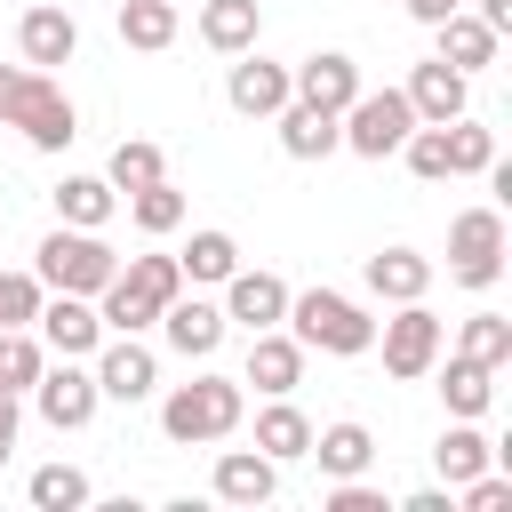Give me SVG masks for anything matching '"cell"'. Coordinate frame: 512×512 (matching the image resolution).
I'll return each instance as SVG.
<instances>
[{
	"mask_svg": "<svg viewBox=\"0 0 512 512\" xmlns=\"http://www.w3.org/2000/svg\"><path fill=\"white\" fill-rule=\"evenodd\" d=\"M168 296H184V264H176V256H128V264L104 280L96 320H104L112 336H136V328H152V320H160V304H168Z\"/></svg>",
	"mask_w": 512,
	"mask_h": 512,
	"instance_id": "cell-1",
	"label": "cell"
},
{
	"mask_svg": "<svg viewBox=\"0 0 512 512\" xmlns=\"http://www.w3.org/2000/svg\"><path fill=\"white\" fill-rule=\"evenodd\" d=\"M288 336H296L304 352H336V360H352V352L376 344V320H368L352 296H336V288H304V296H288Z\"/></svg>",
	"mask_w": 512,
	"mask_h": 512,
	"instance_id": "cell-2",
	"label": "cell"
},
{
	"mask_svg": "<svg viewBox=\"0 0 512 512\" xmlns=\"http://www.w3.org/2000/svg\"><path fill=\"white\" fill-rule=\"evenodd\" d=\"M160 432L176 448H200V440H224L240 432V376H192L160 400Z\"/></svg>",
	"mask_w": 512,
	"mask_h": 512,
	"instance_id": "cell-3",
	"label": "cell"
},
{
	"mask_svg": "<svg viewBox=\"0 0 512 512\" xmlns=\"http://www.w3.org/2000/svg\"><path fill=\"white\" fill-rule=\"evenodd\" d=\"M112 272H120V256H112L96 232H80V224H56V232L32 248V280H40V288H64V296H104Z\"/></svg>",
	"mask_w": 512,
	"mask_h": 512,
	"instance_id": "cell-4",
	"label": "cell"
},
{
	"mask_svg": "<svg viewBox=\"0 0 512 512\" xmlns=\"http://www.w3.org/2000/svg\"><path fill=\"white\" fill-rule=\"evenodd\" d=\"M336 128H344V152L384 160V152H400V136L416 128V112H408V96H400V88H360V96L336 112Z\"/></svg>",
	"mask_w": 512,
	"mask_h": 512,
	"instance_id": "cell-5",
	"label": "cell"
},
{
	"mask_svg": "<svg viewBox=\"0 0 512 512\" xmlns=\"http://www.w3.org/2000/svg\"><path fill=\"white\" fill-rule=\"evenodd\" d=\"M0 128H24L32 152H64V144L80 136V112H72V96H64L48 72H24V88H16V104H8Z\"/></svg>",
	"mask_w": 512,
	"mask_h": 512,
	"instance_id": "cell-6",
	"label": "cell"
},
{
	"mask_svg": "<svg viewBox=\"0 0 512 512\" xmlns=\"http://www.w3.org/2000/svg\"><path fill=\"white\" fill-rule=\"evenodd\" d=\"M448 280L456 288H496L504 280V216L496 208H464L448 224Z\"/></svg>",
	"mask_w": 512,
	"mask_h": 512,
	"instance_id": "cell-7",
	"label": "cell"
},
{
	"mask_svg": "<svg viewBox=\"0 0 512 512\" xmlns=\"http://www.w3.org/2000/svg\"><path fill=\"white\" fill-rule=\"evenodd\" d=\"M440 344H448V328H440V312L424 304V296H408L392 320H384V376H400V384H416V376H432V360H440Z\"/></svg>",
	"mask_w": 512,
	"mask_h": 512,
	"instance_id": "cell-8",
	"label": "cell"
},
{
	"mask_svg": "<svg viewBox=\"0 0 512 512\" xmlns=\"http://www.w3.org/2000/svg\"><path fill=\"white\" fill-rule=\"evenodd\" d=\"M32 328H40V344H48L56 360H88V352L104 344L96 304H88V296H64V288H56V296H40V320H32Z\"/></svg>",
	"mask_w": 512,
	"mask_h": 512,
	"instance_id": "cell-9",
	"label": "cell"
},
{
	"mask_svg": "<svg viewBox=\"0 0 512 512\" xmlns=\"http://www.w3.org/2000/svg\"><path fill=\"white\" fill-rule=\"evenodd\" d=\"M32 400H40V416L56 424V432H80L88 416H96V368H80V360H56V368H40V384H32Z\"/></svg>",
	"mask_w": 512,
	"mask_h": 512,
	"instance_id": "cell-10",
	"label": "cell"
},
{
	"mask_svg": "<svg viewBox=\"0 0 512 512\" xmlns=\"http://www.w3.org/2000/svg\"><path fill=\"white\" fill-rule=\"evenodd\" d=\"M224 96H232V112H248V120H272V112H280V104L296 96V80H288V64H272V56L240 48V64H232Z\"/></svg>",
	"mask_w": 512,
	"mask_h": 512,
	"instance_id": "cell-11",
	"label": "cell"
},
{
	"mask_svg": "<svg viewBox=\"0 0 512 512\" xmlns=\"http://www.w3.org/2000/svg\"><path fill=\"white\" fill-rule=\"evenodd\" d=\"M152 384H160V368H152V352L136 344V336H112V344H96V392L104 400H152Z\"/></svg>",
	"mask_w": 512,
	"mask_h": 512,
	"instance_id": "cell-12",
	"label": "cell"
},
{
	"mask_svg": "<svg viewBox=\"0 0 512 512\" xmlns=\"http://www.w3.org/2000/svg\"><path fill=\"white\" fill-rule=\"evenodd\" d=\"M224 320H240L248 336L256 328H280L288 320V280L280 272H232L224 280Z\"/></svg>",
	"mask_w": 512,
	"mask_h": 512,
	"instance_id": "cell-13",
	"label": "cell"
},
{
	"mask_svg": "<svg viewBox=\"0 0 512 512\" xmlns=\"http://www.w3.org/2000/svg\"><path fill=\"white\" fill-rule=\"evenodd\" d=\"M288 80H296V96H304V104H320V112H344V104L360 96V64H352L344 48H320V56H304Z\"/></svg>",
	"mask_w": 512,
	"mask_h": 512,
	"instance_id": "cell-14",
	"label": "cell"
},
{
	"mask_svg": "<svg viewBox=\"0 0 512 512\" xmlns=\"http://www.w3.org/2000/svg\"><path fill=\"white\" fill-rule=\"evenodd\" d=\"M272 120H280V152H288V160H328V152H344L336 112H320V104H304V96H288Z\"/></svg>",
	"mask_w": 512,
	"mask_h": 512,
	"instance_id": "cell-15",
	"label": "cell"
},
{
	"mask_svg": "<svg viewBox=\"0 0 512 512\" xmlns=\"http://www.w3.org/2000/svg\"><path fill=\"white\" fill-rule=\"evenodd\" d=\"M160 328H168V344L184 352V360H208L216 344H224V304H200V296H168L160 304Z\"/></svg>",
	"mask_w": 512,
	"mask_h": 512,
	"instance_id": "cell-16",
	"label": "cell"
},
{
	"mask_svg": "<svg viewBox=\"0 0 512 512\" xmlns=\"http://www.w3.org/2000/svg\"><path fill=\"white\" fill-rule=\"evenodd\" d=\"M240 384H256L264 400L296 392V384H304V344L280 336V328H256V344H248V376H240Z\"/></svg>",
	"mask_w": 512,
	"mask_h": 512,
	"instance_id": "cell-17",
	"label": "cell"
},
{
	"mask_svg": "<svg viewBox=\"0 0 512 512\" xmlns=\"http://www.w3.org/2000/svg\"><path fill=\"white\" fill-rule=\"evenodd\" d=\"M216 496L256 512V504H272V496H280V464H272L264 448H224V456H216Z\"/></svg>",
	"mask_w": 512,
	"mask_h": 512,
	"instance_id": "cell-18",
	"label": "cell"
},
{
	"mask_svg": "<svg viewBox=\"0 0 512 512\" xmlns=\"http://www.w3.org/2000/svg\"><path fill=\"white\" fill-rule=\"evenodd\" d=\"M16 48H24V64H32V72H48V64H72V56H80V24H72L64 8H24V24H16Z\"/></svg>",
	"mask_w": 512,
	"mask_h": 512,
	"instance_id": "cell-19",
	"label": "cell"
},
{
	"mask_svg": "<svg viewBox=\"0 0 512 512\" xmlns=\"http://www.w3.org/2000/svg\"><path fill=\"white\" fill-rule=\"evenodd\" d=\"M400 96H408V112H416V120H432V128H440V120H456V112H464V72H456V64H440V56H424V64L408 72V88H400Z\"/></svg>",
	"mask_w": 512,
	"mask_h": 512,
	"instance_id": "cell-20",
	"label": "cell"
},
{
	"mask_svg": "<svg viewBox=\"0 0 512 512\" xmlns=\"http://www.w3.org/2000/svg\"><path fill=\"white\" fill-rule=\"evenodd\" d=\"M432 32H440V64H456L464 80H472L480 64H496V40H504V32H488L480 16H464V8H456V16H440Z\"/></svg>",
	"mask_w": 512,
	"mask_h": 512,
	"instance_id": "cell-21",
	"label": "cell"
},
{
	"mask_svg": "<svg viewBox=\"0 0 512 512\" xmlns=\"http://www.w3.org/2000/svg\"><path fill=\"white\" fill-rule=\"evenodd\" d=\"M368 288H376L384 304H408V296L432 288V256H416V248H376V256H368Z\"/></svg>",
	"mask_w": 512,
	"mask_h": 512,
	"instance_id": "cell-22",
	"label": "cell"
},
{
	"mask_svg": "<svg viewBox=\"0 0 512 512\" xmlns=\"http://www.w3.org/2000/svg\"><path fill=\"white\" fill-rule=\"evenodd\" d=\"M112 208H120V192H112L104 176H64V184H56V224L104 232V224H112Z\"/></svg>",
	"mask_w": 512,
	"mask_h": 512,
	"instance_id": "cell-23",
	"label": "cell"
},
{
	"mask_svg": "<svg viewBox=\"0 0 512 512\" xmlns=\"http://www.w3.org/2000/svg\"><path fill=\"white\" fill-rule=\"evenodd\" d=\"M432 368H440V360H432ZM440 400H448V416H488V400H496V368L448 352V368H440Z\"/></svg>",
	"mask_w": 512,
	"mask_h": 512,
	"instance_id": "cell-24",
	"label": "cell"
},
{
	"mask_svg": "<svg viewBox=\"0 0 512 512\" xmlns=\"http://www.w3.org/2000/svg\"><path fill=\"white\" fill-rule=\"evenodd\" d=\"M304 456H320V472H336V480H352V472H368L376 464V440H368V424H328V432H312V448Z\"/></svg>",
	"mask_w": 512,
	"mask_h": 512,
	"instance_id": "cell-25",
	"label": "cell"
},
{
	"mask_svg": "<svg viewBox=\"0 0 512 512\" xmlns=\"http://www.w3.org/2000/svg\"><path fill=\"white\" fill-rule=\"evenodd\" d=\"M256 32H264L256 0H208V8H200V40H208L216 56H240V48H256Z\"/></svg>",
	"mask_w": 512,
	"mask_h": 512,
	"instance_id": "cell-26",
	"label": "cell"
},
{
	"mask_svg": "<svg viewBox=\"0 0 512 512\" xmlns=\"http://www.w3.org/2000/svg\"><path fill=\"white\" fill-rule=\"evenodd\" d=\"M256 448H264L272 464H296V456L312 448V416H304V408H288V392H280V400L256 416Z\"/></svg>",
	"mask_w": 512,
	"mask_h": 512,
	"instance_id": "cell-27",
	"label": "cell"
},
{
	"mask_svg": "<svg viewBox=\"0 0 512 512\" xmlns=\"http://www.w3.org/2000/svg\"><path fill=\"white\" fill-rule=\"evenodd\" d=\"M432 464H440V480H448V488H464L472 472H488V464H496V448H488V440L472 432V416H456V424L440 432V448H432Z\"/></svg>",
	"mask_w": 512,
	"mask_h": 512,
	"instance_id": "cell-28",
	"label": "cell"
},
{
	"mask_svg": "<svg viewBox=\"0 0 512 512\" xmlns=\"http://www.w3.org/2000/svg\"><path fill=\"white\" fill-rule=\"evenodd\" d=\"M120 40L144 48V56H160L176 40V0H120Z\"/></svg>",
	"mask_w": 512,
	"mask_h": 512,
	"instance_id": "cell-29",
	"label": "cell"
},
{
	"mask_svg": "<svg viewBox=\"0 0 512 512\" xmlns=\"http://www.w3.org/2000/svg\"><path fill=\"white\" fill-rule=\"evenodd\" d=\"M40 368H48V344L32 336V328H0V392H32L40 384Z\"/></svg>",
	"mask_w": 512,
	"mask_h": 512,
	"instance_id": "cell-30",
	"label": "cell"
},
{
	"mask_svg": "<svg viewBox=\"0 0 512 512\" xmlns=\"http://www.w3.org/2000/svg\"><path fill=\"white\" fill-rule=\"evenodd\" d=\"M176 264H184V280H216V288H224V280L240 272V240L208 224V232H192V248H184Z\"/></svg>",
	"mask_w": 512,
	"mask_h": 512,
	"instance_id": "cell-31",
	"label": "cell"
},
{
	"mask_svg": "<svg viewBox=\"0 0 512 512\" xmlns=\"http://www.w3.org/2000/svg\"><path fill=\"white\" fill-rule=\"evenodd\" d=\"M440 136H448V176H488V160H496V136L480 128V120H440Z\"/></svg>",
	"mask_w": 512,
	"mask_h": 512,
	"instance_id": "cell-32",
	"label": "cell"
},
{
	"mask_svg": "<svg viewBox=\"0 0 512 512\" xmlns=\"http://www.w3.org/2000/svg\"><path fill=\"white\" fill-rule=\"evenodd\" d=\"M128 216H136V232H152V240H160V232H176V224H184V192H176L168 176H152V184H136V192H128Z\"/></svg>",
	"mask_w": 512,
	"mask_h": 512,
	"instance_id": "cell-33",
	"label": "cell"
},
{
	"mask_svg": "<svg viewBox=\"0 0 512 512\" xmlns=\"http://www.w3.org/2000/svg\"><path fill=\"white\" fill-rule=\"evenodd\" d=\"M456 352L480 360V368H504V360H512V320H504V312H472L464 336H456Z\"/></svg>",
	"mask_w": 512,
	"mask_h": 512,
	"instance_id": "cell-34",
	"label": "cell"
},
{
	"mask_svg": "<svg viewBox=\"0 0 512 512\" xmlns=\"http://www.w3.org/2000/svg\"><path fill=\"white\" fill-rule=\"evenodd\" d=\"M96 488H88V472H72V464H40L32 472V504L40 512H80Z\"/></svg>",
	"mask_w": 512,
	"mask_h": 512,
	"instance_id": "cell-35",
	"label": "cell"
},
{
	"mask_svg": "<svg viewBox=\"0 0 512 512\" xmlns=\"http://www.w3.org/2000/svg\"><path fill=\"white\" fill-rule=\"evenodd\" d=\"M400 160H408V176H424V184H448V136H440L432 120H416V128L400 136Z\"/></svg>",
	"mask_w": 512,
	"mask_h": 512,
	"instance_id": "cell-36",
	"label": "cell"
},
{
	"mask_svg": "<svg viewBox=\"0 0 512 512\" xmlns=\"http://www.w3.org/2000/svg\"><path fill=\"white\" fill-rule=\"evenodd\" d=\"M152 176H168V168H160V144H144V136L112 144V168H104L112 192H136V184H152Z\"/></svg>",
	"mask_w": 512,
	"mask_h": 512,
	"instance_id": "cell-37",
	"label": "cell"
},
{
	"mask_svg": "<svg viewBox=\"0 0 512 512\" xmlns=\"http://www.w3.org/2000/svg\"><path fill=\"white\" fill-rule=\"evenodd\" d=\"M40 296H48V288H40L32 272H0V328H32V320H40Z\"/></svg>",
	"mask_w": 512,
	"mask_h": 512,
	"instance_id": "cell-38",
	"label": "cell"
},
{
	"mask_svg": "<svg viewBox=\"0 0 512 512\" xmlns=\"http://www.w3.org/2000/svg\"><path fill=\"white\" fill-rule=\"evenodd\" d=\"M328 512H384V488H368V480L352 472V480L328 488Z\"/></svg>",
	"mask_w": 512,
	"mask_h": 512,
	"instance_id": "cell-39",
	"label": "cell"
},
{
	"mask_svg": "<svg viewBox=\"0 0 512 512\" xmlns=\"http://www.w3.org/2000/svg\"><path fill=\"white\" fill-rule=\"evenodd\" d=\"M464 504H472V512H504V504H512V480H504V472H472V480H464Z\"/></svg>",
	"mask_w": 512,
	"mask_h": 512,
	"instance_id": "cell-40",
	"label": "cell"
},
{
	"mask_svg": "<svg viewBox=\"0 0 512 512\" xmlns=\"http://www.w3.org/2000/svg\"><path fill=\"white\" fill-rule=\"evenodd\" d=\"M24 72H32V64H0V120H8V104H16V88H24Z\"/></svg>",
	"mask_w": 512,
	"mask_h": 512,
	"instance_id": "cell-41",
	"label": "cell"
},
{
	"mask_svg": "<svg viewBox=\"0 0 512 512\" xmlns=\"http://www.w3.org/2000/svg\"><path fill=\"white\" fill-rule=\"evenodd\" d=\"M456 8H464V0H408V16H416V24H440V16H456Z\"/></svg>",
	"mask_w": 512,
	"mask_h": 512,
	"instance_id": "cell-42",
	"label": "cell"
},
{
	"mask_svg": "<svg viewBox=\"0 0 512 512\" xmlns=\"http://www.w3.org/2000/svg\"><path fill=\"white\" fill-rule=\"evenodd\" d=\"M8 448H16V392H0V464H8Z\"/></svg>",
	"mask_w": 512,
	"mask_h": 512,
	"instance_id": "cell-43",
	"label": "cell"
},
{
	"mask_svg": "<svg viewBox=\"0 0 512 512\" xmlns=\"http://www.w3.org/2000/svg\"><path fill=\"white\" fill-rule=\"evenodd\" d=\"M480 24L488 32H512V0H480Z\"/></svg>",
	"mask_w": 512,
	"mask_h": 512,
	"instance_id": "cell-44",
	"label": "cell"
}]
</instances>
